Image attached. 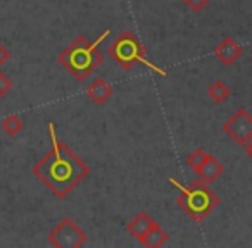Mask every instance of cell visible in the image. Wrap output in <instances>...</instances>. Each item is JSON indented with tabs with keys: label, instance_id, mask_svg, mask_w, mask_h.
<instances>
[{
	"label": "cell",
	"instance_id": "1",
	"mask_svg": "<svg viewBox=\"0 0 252 248\" xmlns=\"http://www.w3.org/2000/svg\"><path fill=\"white\" fill-rule=\"evenodd\" d=\"M52 150L35 164L33 174L43 183L57 198H66L88 176L90 167L67 145L57 138L54 122H49Z\"/></svg>",
	"mask_w": 252,
	"mask_h": 248
},
{
	"label": "cell",
	"instance_id": "2",
	"mask_svg": "<svg viewBox=\"0 0 252 248\" xmlns=\"http://www.w3.org/2000/svg\"><path fill=\"white\" fill-rule=\"evenodd\" d=\"M109 29H105L95 42H88L87 36L80 35L59 54V64L74 78L76 81H85L104 60V54L98 50V43H102L109 36Z\"/></svg>",
	"mask_w": 252,
	"mask_h": 248
},
{
	"label": "cell",
	"instance_id": "3",
	"mask_svg": "<svg viewBox=\"0 0 252 248\" xmlns=\"http://www.w3.org/2000/svg\"><path fill=\"white\" fill-rule=\"evenodd\" d=\"M169 183L178 190V207L195 222H202L220 205V196L200 178L192 181L189 186L180 185L175 178H169Z\"/></svg>",
	"mask_w": 252,
	"mask_h": 248
},
{
	"label": "cell",
	"instance_id": "4",
	"mask_svg": "<svg viewBox=\"0 0 252 248\" xmlns=\"http://www.w3.org/2000/svg\"><path fill=\"white\" fill-rule=\"evenodd\" d=\"M107 54L109 57L116 60L119 66L125 71L133 69L137 64H144L145 67L152 71V73L159 74V76L166 78L168 73L164 69H161L159 66H156L154 62L147 59V49L144 47V43L140 42L137 35L133 31H123L111 45L107 47Z\"/></svg>",
	"mask_w": 252,
	"mask_h": 248
},
{
	"label": "cell",
	"instance_id": "5",
	"mask_svg": "<svg viewBox=\"0 0 252 248\" xmlns=\"http://www.w3.org/2000/svg\"><path fill=\"white\" fill-rule=\"evenodd\" d=\"M88 236L71 217L63 219L49 233V243L57 248H80L87 243Z\"/></svg>",
	"mask_w": 252,
	"mask_h": 248
},
{
	"label": "cell",
	"instance_id": "6",
	"mask_svg": "<svg viewBox=\"0 0 252 248\" xmlns=\"http://www.w3.org/2000/svg\"><path fill=\"white\" fill-rule=\"evenodd\" d=\"M223 131L235 143L244 147L252 138V115L245 109H238L223 124Z\"/></svg>",
	"mask_w": 252,
	"mask_h": 248
},
{
	"label": "cell",
	"instance_id": "7",
	"mask_svg": "<svg viewBox=\"0 0 252 248\" xmlns=\"http://www.w3.org/2000/svg\"><path fill=\"white\" fill-rule=\"evenodd\" d=\"M244 54V49L238 42H235L231 36H224L214 49V57L224 66H233Z\"/></svg>",
	"mask_w": 252,
	"mask_h": 248
},
{
	"label": "cell",
	"instance_id": "8",
	"mask_svg": "<svg viewBox=\"0 0 252 248\" xmlns=\"http://www.w3.org/2000/svg\"><path fill=\"white\" fill-rule=\"evenodd\" d=\"M87 95L95 105H104L109 98L114 95V88L104 80V78H97L90 86L87 88Z\"/></svg>",
	"mask_w": 252,
	"mask_h": 248
},
{
	"label": "cell",
	"instance_id": "9",
	"mask_svg": "<svg viewBox=\"0 0 252 248\" xmlns=\"http://www.w3.org/2000/svg\"><path fill=\"white\" fill-rule=\"evenodd\" d=\"M224 172V167L223 164H221L220 161H218L214 155H207V159L204 161V164L199 167V171H197V176H199L202 181H206L207 185H211V183H214L218 178H220L221 174Z\"/></svg>",
	"mask_w": 252,
	"mask_h": 248
},
{
	"label": "cell",
	"instance_id": "10",
	"mask_svg": "<svg viewBox=\"0 0 252 248\" xmlns=\"http://www.w3.org/2000/svg\"><path fill=\"white\" fill-rule=\"evenodd\" d=\"M168 240H169V234L166 233L158 222H154V226H152L138 241L147 248H159V247H162Z\"/></svg>",
	"mask_w": 252,
	"mask_h": 248
},
{
	"label": "cell",
	"instance_id": "11",
	"mask_svg": "<svg viewBox=\"0 0 252 248\" xmlns=\"http://www.w3.org/2000/svg\"><path fill=\"white\" fill-rule=\"evenodd\" d=\"M154 222L156 220H152L147 212H140V214H137V217H135L131 222H128L126 229H128V233H130L131 236H135L137 240H140V238L144 236V234L147 233L152 226H154Z\"/></svg>",
	"mask_w": 252,
	"mask_h": 248
},
{
	"label": "cell",
	"instance_id": "12",
	"mask_svg": "<svg viewBox=\"0 0 252 248\" xmlns=\"http://www.w3.org/2000/svg\"><path fill=\"white\" fill-rule=\"evenodd\" d=\"M207 97H209L214 104L220 105L230 98V88H228V84L224 83V81L218 80V81H214L209 88H207Z\"/></svg>",
	"mask_w": 252,
	"mask_h": 248
},
{
	"label": "cell",
	"instance_id": "13",
	"mask_svg": "<svg viewBox=\"0 0 252 248\" xmlns=\"http://www.w3.org/2000/svg\"><path fill=\"white\" fill-rule=\"evenodd\" d=\"M0 126H2V130L5 131V135H9V137H18V135L23 131V128H25V124H23V121L19 119V115L9 114L7 117L2 119Z\"/></svg>",
	"mask_w": 252,
	"mask_h": 248
},
{
	"label": "cell",
	"instance_id": "14",
	"mask_svg": "<svg viewBox=\"0 0 252 248\" xmlns=\"http://www.w3.org/2000/svg\"><path fill=\"white\" fill-rule=\"evenodd\" d=\"M207 152L202 150V148H195V150L192 152V154L187 157V165H189L190 169H193V171H199V167L204 164V161L207 159Z\"/></svg>",
	"mask_w": 252,
	"mask_h": 248
},
{
	"label": "cell",
	"instance_id": "15",
	"mask_svg": "<svg viewBox=\"0 0 252 248\" xmlns=\"http://www.w3.org/2000/svg\"><path fill=\"white\" fill-rule=\"evenodd\" d=\"M11 88H12V81L5 76V73L0 71V98H4L11 91Z\"/></svg>",
	"mask_w": 252,
	"mask_h": 248
},
{
	"label": "cell",
	"instance_id": "16",
	"mask_svg": "<svg viewBox=\"0 0 252 248\" xmlns=\"http://www.w3.org/2000/svg\"><path fill=\"white\" fill-rule=\"evenodd\" d=\"M182 2H185L187 7H190L193 12H200L202 9H206V5L211 0H182Z\"/></svg>",
	"mask_w": 252,
	"mask_h": 248
},
{
	"label": "cell",
	"instance_id": "17",
	"mask_svg": "<svg viewBox=\"0 0 252 248\" xmlns=\"http://www.w3.org/2000/svg\"><path fill=\"white\" fill-rule=\"evenodd\" d=\"M9 59H11V52L4 43H0V66H4Z\"/></svg>",
	"mask_w": 252,
	"mask_h": 248
},
{
	"label": "cell",
	"instance_id": "18",
	"mask_svg": "<svg viewBox=\"0 0 252 248\" xmlns=\"http://www.w3.org/2000/svg\"><path fill=\"white\" fill-rule=\"evenodd\" d=\"M244 150H245V154L249 155V159H251V161H252V138L247 141V143L244 145Z\"/></svg>",
	"mask_w": 252,
	"mask_h": 248
}]
</instances>
